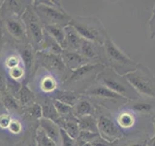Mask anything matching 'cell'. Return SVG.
I'll list each match as a JSON object with an SVG mask.
<instances>
[{
	"label": "cell",
	"mask_w": 155,
	"mask_h": 146,
	"mask_svg": "<svg viewBox=\"0 0 155 146\" xmlns=\"http://www.w3.org/2000/svg\"><path fill=\"white\" fill-rule=\"evenodd\" d=\"M106 66L102 63H88L78 69L71 71L69 77L64 82L68 90L81 94L84 90L95 83L97 76Z\"/></svg>",
	"instance_id": "5b68a950"
},
{
	"label": "cell",
	"mask_w": 155,
	"mask_h": 146,
	"mask_svg": "<svg viewBox=\"0 0 155 146\" xmlns=\"http://www.w3.org/2000/svg\"><path fill=\"white\" fill-rule=\"evenodd\" d=\"M21 19L26 27L29 44L35 49L36 52H38L44 38V34H45V28L33 8V2L22 14Z\"/></svg>",
	"instance_id": "ba28073f"
},
{
	"label": "cell",
	"mask_w": 155,
	"mask_h": 146,
	"mask_svg": "<svg viewBox=\"0 0 155 146\" xmlns=\"http://www.w3.org/2000/svg\"><path fill=\"white\" fill-rule=\"evenodd\" d=\"M36 62L45 67L48 72L51 73L56 78L62 79V83L67 80L71 71L67 69L61 56L54 55V54L45 53V52H37Z\"/></svg>",
	"instance_id": "30bf717a"
},
{
	"label": "cell",
	"mask_w": 155,
	"mask_h": 146,
	"mask_svg": "<svg viewBox=\"0 0 155 146\" xmlns=\"http://www.w3.org/2000/svg\"><path fill=\"white\" fill-rule=\"evenodd\" d=\"M116 124L126 135L133 134L138 124V116L126 105L122 106L114 115Z\"/></svg>",
	"instance_id": "7c38bea8"
},
{
	"label": "cell",
	"mask_w": 155,
	"mask_h": 146,
	"mask_svg": "<svg viewBox=\"0 0 155 146\" xmlns=\"http://www.w3.org/2000/svg\"><path fill=\"white\" fill-rule=\"evenodd\" d=\"M70 26L74 27L82 39L102 46L108 35L104 24L96 16H72Z\"/></svg>",
	"instance_id": "3957f363"
},
{
	"label": "cell",
	"mask_w": 155,
	"mask_h": 146,
	"mask_svg": "<svg viewBox=\"0 0 155 146\" xmlns=\"http://www.w3.org/2000/svg\"><path fill=\"white\" fill-rule=\"evenodd\" d=\"M33 8L42 22L43 26H57L65 27L70 23L69 14L59 1L54 0H36Z\"/></svg>",
	"instance_id": "7a4b0ae2"
},
{
	"label": "cell",
	"mask_w": 155,
	"mask_h": 146,
	"mask_svg": "<svg viewBox=\"0 0 155 146\" xmlns=\"http://www.w3.org/2000/svg\"><path fill=\"white\" fill-rule=\"evenodd\" d=\"M38 52H45V53H50V54H54V55H62L63 49L60 47L54 39H53L50 34L45 31L44 34V38L42 40V43L40 45Z\"/></svg>",
	"instance_id": "603a6c76"
},
{
	"label": "cell",
	"mask_w": 155,
	"mask_h": 146,
	"mask_svg": "<svg viewBox=\"0 0 155 146\" xmlns=\"http://www.w3.org/2000/svg\"><path fill=\"white\" fill-rule=\"evenodd\" d=\"M81 95L78 94V92L68 90V89H62V90H57L54 94H53V99L59 100L63 103H65L69 106H74L78 100L80 99Z\"/></svg>",
	"instance_id": "d4e9b609"
},
{
	"label": "cell",
	"mask_w": 155,
	"mask_h": 146,
	"mask_svg": "<svg viewBox=\"0 0 155 146\" xmlns=\"http://www.w3.org/2000/svg\"><path fill=\"white\" fill-rule=\"evenodd\" d=\"M81 95L88 97L91 100L97 101V103L95 104L102 105V106H106L108 102L109 103L116 102L117 104L124 106L128 102V100L123 99L122 96H118L117 94L110 91L104 85H101L97 82L93 83L90 87H88L86 90L82 92Z\"/></svg>",
	"instance_id": "9c48e42d"
},
{
	"label": "cell",
	"mask_w": 155,
	"mask_h": 146,
	"mask_svg": "<svg viewBox=\"0 0 155 146\" xmlns=\"http://www.w3.org/2000/svg\"><path fill=\"white\" fill-rule=\"evenodd\" d=\"M22 65V61H21V57L19 55L18 52H13L11 54L5 57L4 60V66L3 68L6 69V71L12 69V68L18 67Z\"/></svg>",
	"instance_id": "4dcf8cb0"
},
{
	"label": "cell",
	"mask_w": 155,
	"mask_h": 146,
	"mask_svg": "<svg viewBox=\"0 0 155 146\" xmlns=\"http://www.w3.org/2000/svg\"><path fill=\"white\" fill-rule=\"evenodd\" d=\"M152 124H153V128H154V135H155V116L152 118Z\"/></svg>",
	"instance_id": "7dc6e473"
},
{
	"label": "cell",
	"mask_w": 155,
	"mask_h": 146,
	"mask_svg": "<svg viewBox=\"0 0 155 146\" xmlns=\"http://www.w3.org/2000/svg\"><path fill=\"white\" fill-rule=\"evenodd\" d=\"M3 27H2V22L0 19V60H1L2 51H3V45H4V38H3Z\"/></svg>",
	"instance_id": "ee69618b"
},
{
	"label": "cell",
	"mask_w": 155,
	"mask_h": 146,
	"mask_svg": "<svg viewBox=\"0 0 155 146\" xmlns=\"http://www.w3.org/2000/svg\"><path fill=\"white\" fill-rule=\"evenodd\" d=\"M92 146H114V143H110L109 141L102 138L101 136H97V137L90 143Z\"/></svg>",
	"instance_id": "7bdbcfd3"
},
{
	"label": "cell",
	"mask_w": 155,
	"mask_h": 146,
	"mask_svg": "<svg viewBox=\"0 0 155 146\" xmlns=\"http://www.w3.org/2000/svg\"><path fill=\"white\" fill-rule=\"evenodd\" d=\"M18 53L21 57L22 65L24 67V69H25L26 78H27L32 74V72L34 70V66L36 64L37 52L30 44L25 43L24 45H22Z\"/></svg>",
	"instance_id": "9a60e30c"
},
{
	"label": "cell",
	"mask_w": 155,
	"mask_h": 146,
	"mask_svg": "<svg viewBox=\"0 0 155 146\" xmlns=\"http://www.w3.org/2000/svg\"><path fill=\"white\" fill-rule=\"evenodd\" d=\"M79 52L91 63H102V46L81 39ZM103 64V63H102Z\"/></svg>",
	"instance_id": "5bb4252c"
},
{
	"label": "cell",
	"mask_w": 155,
	"mask_h": 146,
	"mask_svg": "<svg viewBox=\"0 0 155 146\" xmlns=\"http://www.w3.org/2000/svg\"><path fill=\"white\" fill-rule=\"evenodd\" d=\"M60 146H77V139L70 137L65 131L61 130V143Z\"/></svg>",
	"instance_id": "b9f144b4"
},
{
	"label": "cell",
	"mask_w": 155,
	"mask_h": 146,
	"mask_svg": "<svg viewBox=\"0 0 155 146\" xmlns=\"http://www.w3.org/2000/svg\"><path fill=\"white\" fill-rule=\"evenodd\" d=\"M55 123L60 127V129L72 137L73 139H78L80 135V128L78 124V119L75 116L69 117H59Z\"/></svg>",
	"instance_id": "d6986e66"
},
{
	"label": "cell",
	"mask_w": 155,
	"mask_h": 146,
	"mask_svg": "<svg viewBox=\"0 0 155 146\" xmlns=\"http://www.w3.org/2000/svg\"><path fill=\"white\" fill-rule=\"evenodd\" d=\"M0 19L2 22L3 30L6 31L15 42L28 43L26 27L21 17L16 15H0Z\"/></svg>",
	"instance_id": "8fae6325"
},
{
	"label": "cell",
	"mask_w": 155,
	"mask_h": 146,
	"mask_svg": "<svg viewBox=\"0 0 155 146\" xmlns=\"http://www.w3.org/2000/svg\"><path fill=\"white\" fill-rule=\"evenodd\" d=\"M61 57L67 69L70 71H74L85 64L91 63L80 52L77 51H63Z\"/></svg>",
	"instance_id": "2e32d148"
},
{
	"label": "cell",
	"mask_w": 155,
	"mask_h": 146,
	"mask_svg": "<svg viewBox=\"0 0 155 146\" xmlns=\"http://www.w3.org/2000/svg\"><path fill=\"white\" fill-rule=\"evenodd\" d=\"M53 104H54V107L56 109V112L59 115V117H69V116H74L73 115V107L69 106L63 102L53 99Z\"/></svg>",
	"instance_id": "d6a6232c"
},
{
	"label": "cell",
	"mask_w": 155,
	"mask_h": 146,
	"mask_svg": "<svg viewBox=\"0 0 155 146\" xmlns=\"http://www.w3.org/2000/svg\"><path fill=\"white\" fill-rule=\"evenodd\" d=\"M95 82L104 85L128 101H134L140 99L138 92L133 89V87L129 84L124 76L118 75L109 67H105L99 73Z\"/></svg>",
	"instance_id": "8992f818"
},
{
	"label": "cell",
	"mask_w": 155,
	"mask_h": 146,
	"mask_svg": "<svg viewBox=\"0 0 155 146\" xmlns=\"http://www.w3.org/2000/svg\"><path fill=\"white\" fill-rule=\"evenodd\" d=\"M35 133L36 130L34 133H28L26 136H24L22 139L17 142L15 146H38L35 137Z\"/></svg>",
	"instance_id": "8d00e7d4"
},
{
	"label": "cell",
	"mask_w": 155,
	"mask_h": 146,
	"mask_svg": "<svg viewBox=\"0 0 155 146\" xmlns=\"http://www.w3.org/2000/svg\"><path fill=\"white\" fill-rule=\"evenodd\" d=\"M95 117L97 120L98 134L102 138L110 143H114L125 136L123 131L116 124L114 114L109 108L96 104Z\"/></svg>",
	"instance_id": "52a82bcc"
},
{
	"label": "cell",
	"mask_w": 155,
	"mask_h": 146,
	"mask_svg": "<svg viewBox=\"0 0 155 146\" xmlns=\"http://www.w3.org/2000/svg\"><path fill=\"white\" fill-rule=\"evenodd\" d=\"M147 26L149 29V36L151 39L155 38V4L152 9L151 16H150L149 19L147 21Z\"/></svg>",
	"instance_id": "60d3db41"
},
{
	"label": "cell",
	"mask_w": 155,
	"mask_h": 146,
	"mask_svg": "<svg viewBox=\"0 0 155 146\" xmlns=\"http://www.w3.org/2000/svg\"><path fill=\"white\" fill-rule=\"evenodd\" d=\"M7 84H8V77L5 73L2 66H0V94L4 95L7 92Z\"/></svg>",
	"instance_id": "74e56055"
},
{
	"label": "cell",
	"mask_w": 155,
	"mask_h": 146,
	"mask_svg": "<svg viewBox=\"0 0 155 146\" xmlns=\"http://www.w3.org/2000/svg\"><path fill=\"white\" fill-rule=\"evenodd\" d=\"M149 137L147 134H140V136H135V134L126 135L122 139L114 143V146H147Z\"/></svg>",
	"instance_id": "cb8c5ba5"
},
{
	"label": "cell",
	"mask_w": 155,
	"mask_h": 146,
	"mask_svg": "<svg viewBox=\"0 0 155 146\" xmlns=\"http://www.w3.org/2000/svg\"><path fill=\"white\" fill-rule=\"evenodd\" d=\"M138 117L150 118L155 116V100L140 97L138 100L128 101L125 104Z\"/></svg>",
	"instance_id": "4fadbf2b"
},
{
	"label": "cell",
	"mask_w": 155,
	"mask_h": 146,
	"mask_svg": "<svg viewBox=\"0 0 155 146\" xmlns=\"http://www.w3.org/2000/svg\"><path fill=\"white\" fill-rule=\"evenodd\" d=\"M36 97L32 90L29 88V86L26 83H23L21 91H19L18 95L17 96V99L22 106V108H26L27 106L31 105L34 102H36Z\"/></svg>",
	"instance_id": "4316f807"
},
{
	"label": "cell",
	"mask_w": 155,
	"mask_h": 146,
	"mask_svg": "<svg viewBox=\"0 0 155 146\" xmlns=\"http://www.w3.org/2000/svg\"><path fill=\"white\" fill-rule=\"evenodd\" d=\"M35 137L37 141L38 146H57L51 139H50L47 136V134L38 127V129H36L35 133Z\"/></svg>",
	"instance_id": "836d02e7"
},
{
	"label": "cell",
	"mask_w": 155,
	"mask_h": 146,
	"mask_svg": "<svg viewBox=\"0 0 155 146\" xmlns=\"http://www.w3.org/2000/svg\"><path fill=\"white\" fill-rule=\"evenodd\" d=\"M77 146H92L90 143L84 142V141H81L80 139H77Z\"/></svg>",
	"instance_id": "f6af8a7d"
},
{
	"label": "cell",
	"mask_w": 155,
	"mask_h": 146,
	"mask_svg": "<svg viewBox=\"0 0 155 146\" xmlns=\"http://www.w3.org/2000/svg\"><path fill=\"white\" fill-rule=\"evenodd\" d=\"M140 97L155 100V75L143 63H138L136 69L124 76Z\"/></svg>",
	"instance_id": "277c9868"
},
{
	"label": "cell",
	"mask_w": 155,
	"mask_h": 146,
	"mask_svg": "<svg viewBox=\"0 0 155 146\" xmlns=\"http://www.w3.org/2000/svg\"><path fill=\"white\" fill-rule=\"evenodd\" d=\"M102 63L118 75L125 76L135 70L139 62H136L121 50L108 34L102 45Z\"/></svg>",
	"instance_id": "6da1fadb"
},
{
	"label": "cell",
	"mask_w": 155,
	"mask_h": 146,
	"mask_svg": "<svg viewBox=\"0 0 155 146\" xmlns=\"http://www.w3.org/2000/svg\"><path fill=\"white\" fill-rule=\"evenodd\" d=\"M8 131L11 134L14 135H18L22 133L23 130V125L21 123V121L18 119V118H13L11 123H10L9 127H8Z\"/></svg>",
	"instance_id": "d590c367"
},
{
	"label": "cell",
	"mask_w": 155,
	"mask_h": 146,
	"mask_svg": "<svg viewBox=\"0 0 155 146\" xmlns=\"http://www.w3.org/2000/svg\"><path fill=\"white\" fill-rule=\"evenodd\" d=\"M41 107H42V118L51 120L53 122H56L59 119V115L56 112V109L53 104V100L51 99H46L42 101Z\"/></svg>",
	"instance_id": "f1b7e54d"
},
{
	"label": "cell",
	"mask_w": 155,
	"mask_h": 146,
	"mask_svg": "<svg viewBox=\"0 0 155 146\" xmlns=\"http://www.w3.org/2000/svg\"><path fill=\"white\" fill-rule=\"evenodd\" d=\"M65 32V50L64 51H77L79 52V49L81 46V37L80 34L77 32L76 29L70 24L64 27Z\"/></svg>",
	"instance_id": "44dd1931"
},
{
	"label": "cell",
	"mask_w": 155,
	"mask_h": 146,
	"mask_svg": "<svg viewBox=\"0 0 155 146\" xmlns=\"http://www.w3.org/2000/svg\"><path fill=\"white\" fill-rule=\"evenodd\" d=\"M7 76H8V78H10V79L13 81L23 83V82H25V79H26L25 69H24L23 65L12 68V69L7 71Z\"/></svg>",
	"instance_id": "1f68e13d"
},
{
	"label": "cell",
	"mask_w": 155,
	"mask_h": 146,
	"mask_svg": "<svg viewBox=\"0 0 155 146\" xmlns=\"http://www.w3.org/2000/svg\"><path fill=\"white\" fill-rule=\"evenodd\" d=\"M97 136H99V134H95V133H89V131H81L79 138L81 141H84L87 143H91Z\"/></svg>",
	"instance_id": "ab89813d"
},
{
	"label": "cell",
	"mask_w": 155,
	"mask_h": 146,
	"mask_svg": "<svg viewBox=\"0 0 155 146\" xmlns=\"http://www.w3.org/2000/svg\"><path fill=\"white\" fill-rule=\"evenodd\" d=\"M44 28H45V31L50 34V35L59 44L60 47L63 49V51H64L66 47L64 27L57 26H44Z\"/></svg>",
	"instance_id": "f546056e"
},
{
	"label": "cell",
	"mask_w": 155,
	"mask_h": 146,
	"mask_svg": "<svg viewBox=\"0 0 155 146\" xmlns=\"http://www.w3.org/2000/svg\"><path fill=\"white\" fill-rule=\"evenodd\" d=\"M2 106V101H1V94H0V107Z\"/></svg>",
	"instance_id": "c3c4849f"
},
{
	"label": "cell",
	"mask_w": 155,
	"mask_h": 146,
	"mask_svg": "<svg viewBox=\"0 0 155 146\" xmlns=\"http://www.w3.org/2000/svg\"><path fill=\"white\" fill-rule=\"evenodd\" d=\"M147 146H155V135L153 137H149L147 141Z\"/></svg>",
	"instance_id": "bcb514c9"
},
{
	"label": "cell",
	"mask_w": 155,
	"mask_h": 146,
	"mask_svg": "<svg viewBox=\"0 0 155 146\" xmlns=\"http://www.w3.org/2000/svg\"><path fill=\"white\" fill-rule=\"evenodd\" d=\"M58 79L50 72H46L39 81V90L45 95L54 94L58 90Z\"/></svg>",
	"instance_id": "7402d4cb"
},
{
	"label": "cell",
	"mask_w": 155,
	"mask_h": 146,
	"mask_svg": "<svg viewBox=\"0 0 155 146\" xmlns=\"http://www.w3.org/2000/svg\"><path fill=\"white\" fill-rule=\"evenodd\" d=\"M13 119V117L11 114L7 113H1L0 114V130H8V127L11 123V121Z\"/></svg>",
	"instance_id": "f35d334b"
},
{
	"label": "cell",
	"mask_w": 155,
	"mask_h": 146,
	"mask_svg": "<svg viewBox=\"0 0 155 146\" xmlns=\"http://www.w3.org/2000/svg\"><path fill=\"white\" fill-rule=\"evenodd\" d=\"M39 128L47 134L50 139H51L57 146L61 143V129L55 122L51 120L41 118L39 120Z\"/></svg>",
	"instance_id": "e0dca14e"
},
{
	"label": "cell",
	"mask_w": 155,
	"mask_h": 146,
	"mask_svg": "<svg viewBox=\"0 0 155 146\" xmlns=\"http://www.w3.org/2000/svg\"><path fill=\"white\" fill-rule=\"evenodd\" d=\"M78 124L81 131H89V133L98 134V127L95 115L84 116L78 118Z\"/></svg>",
	"instance_id": "83f0119b"
},
{
	"label": "cell",
	"mask_w": 155,
	"mask_h": 146,
	"mask_svg": "<svg viewBox=\"0 0 155 146\" xmlns=\"http://www.w3.org/2000/svg\"><path fill=\"white\" fill-rule=\"evenodd\" d=\"M33 2V1H32ZM31 1H22V0H8L4 1L1 7V11L6 12L8 14H0V15H16V16L21 17L24 11L27 9L29 5L32 4Z\"/></svg>",
	"instance_id": "ffe728a7"
},
{
	"label": "cell",
	"mask_w": 155,
	"mask_h": 146,
	"mask_svg": "<svg viewBox=\"0 0 155 146\" xmlns=\"http://www.w3.org/2000/svg\"><path fill=\"white\" fill-rule=\"evenodd\" d=\"M95 112H96V104L93 103V101L89 99L88 97H86L84 96H81L80 99L73 106V115L77 119L84 116L95 115Z\"/></svg>",
	"instance_id": "ac0fdd59"
},
{
	"label": "cell",
	"mask_w": 155,
	"mask_h": 146,
	"mask_svg": "<svg viewBox=\"0 0 155 146\" xmlns=\"http://www.w3.org/2000/svg\"><path fill=\"white\" fill-rule=\"evenodd\" d=\"M3 2H4V1H0V9H1V7H2V5H3Z\"/></svg>",
	"instance_id": "681fc988"
},
{
	"label": "cell",
	"mask_w": 155,
	"mask_h": 146,
	"mask_svg": "<svg viewBox=\"0 0 155 146\" xmlns=\"http://www.w3.org/2000/svg\"><path fill=\"white\" fill-rule=\"evenodd\" d=\"M23 112H26L29 116H31L35 119H38V121L43 117L42 107H41V104L38 103V102H34L31 105L27 106L26 108L23 109Z\"/></svg>",
	"instance_id": "e575fe53"
},
{
	"label": "cell",
	"mask_w": 155,
	"mask_h": 146,
	"mask_svg": "<svg viewBox=\"0 0 155 146\" xmlns=\"http://www.w3.org/2000/svg\"><path fill=\"white\" fill-rule=\"evenodd\" d=\"M1 101H2V106L9 114H14V113L21 114V112H23V108L21 105V103L18 102V100L16 97H14L13 96L8 94V92L1 96Z\"/></svg>",
	"instance_id": "484cf974"
}]
</instances>
